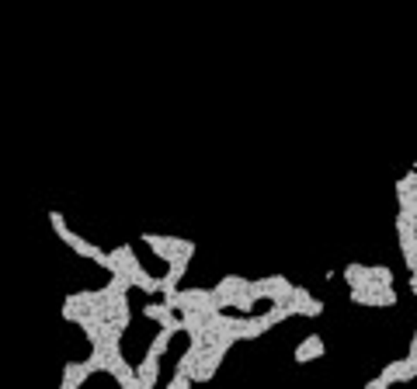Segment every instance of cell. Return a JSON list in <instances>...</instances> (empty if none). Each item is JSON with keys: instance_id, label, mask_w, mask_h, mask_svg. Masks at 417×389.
Wrapping results in <instances>:
<instances>
[{"instance_id": "obj_1", "label": "cell", "mask_w": 417, "mask_h": 389, "mask_svg": "<svg viewBox=\"0 0 417 389\" xmlns=\"http://www.w3.org/2000/svg\"><path fill=\"white\" fill-rule=\"evenodd\" d=\"M49 222H52V230H56V237L73 250V254H80V257H87V261H94V264H101L104 271H115V261H112V254L108 250H101L97 244H91V240H84L80 233H73L70 226H67V219H63V212H49Z\"/></svg>"}, {"instance_id": "obj_2", "label": "cell", "mask_w": 417, "mask_h": 389, "mask_svg": "<svg viewBox=\"0 0 417 389\" xmlns=\"http://www.w3.org/2000/svg\"><path fill=\"white\" fill-rule=\"evenodd\" d=\"M150 250H153V257H160L164 264H171L174 257H195V240H181V237H160V233H143L139 237Z\"/></svg>"}, {"instance_id": "obj_3", "label": "cell", "mask_w": 417, "mask_h": 389, "mask_svg": "<svg viewBox=\"0 0 417 389\" xmlns=\"http://www.w3.org/2000/svg\"><path fill=\"white\" fill-rule=\"evenodd\" d=\"M396 237H400L403 264H407V271H414L417 268V222L407 209H400V215H396Z\"/></svg>"}, {"instance_id": "obj_4", "label": "cell", "mask_w": 417, "mask_h": 389, "mask_svg": "<svg viewBox=\"0 0 417 389\" xmlns=\"http://www.w3.org/2000/svg\"><path fill=\"white\" fill-rule=\"evenodd\" d=\"M324 351H327L324 338H320V333H309V338H306L302 344H296V351H292V362H296V365L317 362V358H324Z\"/></svg>"}, {"instance_id": "obj_5", "label": "cell", "mask_w": 417, "mask_h": 389, "mask_svg": "<svg viewBox=\"0 0 417 389\" xmlns=\"http://www.w3.org/2000/svg\"><path fill=\"white\" fill-rule=\"evenodd\" d=\"M87 375H94L91 368H87V362H67L63 365V389H80L84 382H87Z\"/></svg>"}, {"instance_id": "obj_6", "label": "cell", "mask_w": 417, "mask_h": 389, "mask_svg": "<svg viewBox=\"0 0 417 389\" xmlns=\"http://www.w3.org/2000/svg\"><path fill=\"white\" fill-rule=\"evenodd\" d=\"M272 330V320L261 313V316H254V313H247L243 316V333H240V341H257V338H265V333Z\"/></svg>"}, {"instance_id": "obj_7", "label": "cell", "mask_w": 417, "mask_h": 389, "mask_svg": "<svg viewBox=\"0 0 417 389\" xmlns=\"http://www.w3.org/2000/svg\"><path fill=\"white\" fill-rule=\"evenodd\" d=\"M129 278H132V289H139V292H146V296H156V292H160V278H153L143 264H136V268L129 271Z\"/></svg>"}, {"instance_id": "obj_8", "label": "cell", "mask_w": 417, "mask_h": 389, "mask_svg": "<svg viewBox=\"0 0 417 389\" xmlns=\"http://www.w3.org/2000/svg\"><path fill=\"white\" fill-rule=\"evenodd\" d=\"M136 375H139L143 389H153V386H156V379H160V358L146 355V358H143V362L136 365Z\"/></svg>"}, {"instance_id": "obj_9", "label": "cell", "mask_w": 417, "mask_h": 389, "mask_svg": "<svg viewBox=\"0 0 417 389\" xmlns=\"http://www.w3.org/2000/svg\"><path fill=\"white\" fill-rule=\"evenodd\" d=\"M344 282H348V289H361V285H369V264H358V261H351L344 271Z\"/></svg>"}, {"instance_id": "obj_10", "label": "cell", "mask_w": 417, "mask_h": 389, "mask_svg": "<svg viewBox=\"0 0 417 389\" xmlns=\"http://www.w3.org/2000/svg\"><path fill=\"white\" fill-rule=\"evenodd\" d=\"M171 338H174V330L160 327V330H156V338H153V344L146 348V355H153V358H160V355H167V348H171Z\"/></svg>"}, {"instance_id": "obj_11", "label": "cell", "mask_w": 417, "mask_h": 389, "mask_svg": "<svg viewBox=\"0 0 417 389\" xmlns=\"http://www.w3.org/2000/svg\"><path fill=\"white\" fill-rule=\"evenodd\" d=\"M171 313H174V309H171L164 299H160V303H146V306H143V316H146V320H153V323H164Z\"/></svg>"}, {"instance_id": "obj_12", "label": "cell", "mask_w": 417, "mask_h": 389, "mask_svg": "<svg viewBox=\"0 0 417 389\" xmlns=\"http://www.w3.org/2000/svg\"><path fill=\"white\" fill-rule=\"evenodd\" d=\"M191 382H195V379H191V375H184V372H174V379H171V382H167V389H188V386H191Z\"/></svg>"}, {"instance_id": "obj_13", "label": "cell", "mask_w": 417, "mask_h": 389, "mask_svg": "<svg viewBox=\"0 0 417 389\" xmlns=\"http://www.w3.org/2000/svg\"><path fill=\"white\" fill-rule=\"evenodd\" d=\"M414 171H417V160H414Z\"/></svg>"}]
</instances>
